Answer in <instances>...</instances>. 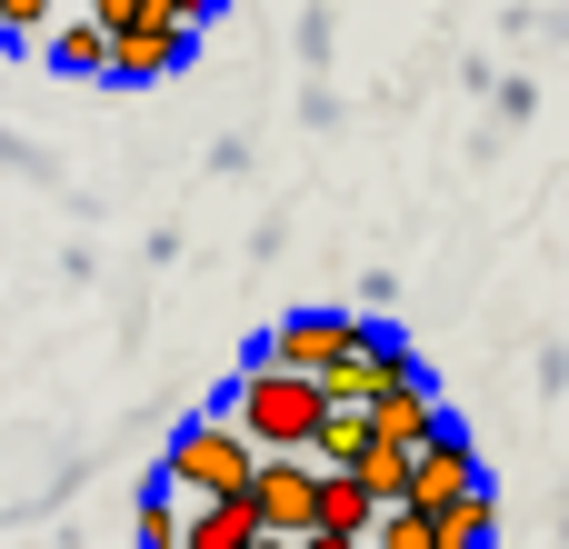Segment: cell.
Listing matches in <instances>:
<instances>
[{
	"instance_id": "cell-1",
	"label": "cell",
	"mask_w": 569,
	"mask_h": 549,
	"mask_svg": "<svg viewBox=\"0 0 569 549\" xmlns=\"http://www.w3.org/2000/svg\"><path fill=\"white\" fill-rule=\"evenodd\" d=\"M320 410H330L320 370H290V360H250V370H240V390H230V420H240L260 450H310Z\"/></svg>"
},
{
	"instance_id": "cell-2",
	"label": "cell",
	"mask_w": 569,
	"mask_h": 549,
	"mask_svg": "<svg viewBox=\"0 0 569 549\" xmlns=\"http://www.w3.org/2000/svg\"><path fill=\"white\" fill-rule=\"evenodd\" d=\"M160 480H170L180 500L250 490V480H260V440H250L230 410H210V420H180V430H170V450H160Z\"/></svg>"
},
{
	"instance_id": "cell-3",
	"label": "cell",
	"mask_w": 569,
	"mask_h": 549,
	"mask_svg": "<svg viewBox=\"0 0 569 549\" xmlns=\"http://www.w3.org/2000/svg\"><path fill=\"white\" fill-rule=\"evenodd\" d=\"M250 500H260V520H270L280 549H310V530H320V460L310 450H260Z\"/></svg>"
},
{
	"instance_id": "cell-4",
	"label": "cell",
	"mask_w": 569,
	"mask_h": 549,
	"mask_svg": "<svg viewBox=\"0 0 569 549\" xmlns=\"http://www.w3.org/2000/svg\"><path fill=\"white\" fill-rule=\"evenodd\" d=\"M190 60V20L180 10H150V20H130V30H110V80H170Z\"/></svg>"
},
{
	"instance_id": "cell-5",
	"label": "cell",
	"mask_w": 569,
	"mask_h": 549,
	"mask_svg": "<svg viewBox=\"0 0 569 549\" xmlns=\"http://www.w3.org/2000/svg\"><path fill=\"white\" fill-rule=\"evenodd\" d=\"M360 330H370V320H350V310H290V320L260 340V360H290V370H330L340 350H360Z\"/></svg>"
},
{
	"instance_id": "cell-6",
	"label": "cell",
	"mask_w": 569,
	"mask_h": 549,
	"mask_svg": "<svg viewBox=\"0 0 569 549\" xmlns=\"http://www.w3.org/2000/svg\"><path fill=\"white\" fill-rule=\"evenodd\" d=\"M460 490H480V460H470V430L440 420V430L410 450V500H420V510H450Z\"/></svg>"
},
{
	"instance_id": "cell-7",
	"label": "cell",
	"mask_w": 569,
	"mask_h": 549,
	"mask_svg": "<svg viewBox=\"0 0 569 549\" xmlns=\"http://www.w3.org/2000/svg\"><path fill=\"white\" fill-rule=\"evenodd\" d=\"M320 549H350V540H380V490L360 480V470H330L320 460Z\"/></svg>"
},
{
	"instance_id": "cell-8",
	"label": "cell",
	"mask_w": 569,
	"mask_h": 549,
	"mask_svg": "<svg viewBox=\"0 0 569 549\" xmlns=\"http://www.w3.org/2000/svg\"><path fill=\"white\" fill-rule=\"evenodd\" d=\"M260 540H270V520H260V500H250V490L200 500V510H190V530H180V549H260Z\"/></svg>"
},
{
	"instance_id": "cell-9",
	"label": "cell",
	"mask_w": 569,
	"mask_h": 549,
	"mask_svg": "<svg viewBox=\"0 0 569 549\" xmlns=\"http://www.w3.org/2000/svg\"><path fill=\"white\" fill-rule=\"evenodd\" d=\"M370 420H380L390 440H410V450H420V440H430V430H440L450 410H440V390H430V370H400V380H380V400H370Z\"/></svg>"
},
{
	"instance_id": "cell-10",
	"label": "cell",
	"mask_w": 569,
	"mask_h": 549,
	"mask_svg": "<svg viewBox=\"0 0 569 549\" xmlns=\"http://www.w3.org/2000/svg\"><path fill=\"white\" fill-rule=\"evenodd\" d=\"M50 70L60 80H110V20H50Z\"/></svg>"
},
{
	"instance_id": "cell-11",
	"label": "cell",
	"mask_w": 569,
	"mask_h": 549,
	"mask_svg": "<svg viewBox=\"0 0 569 549\" xmlns=\"http://www.w3.org/2000/svg\"><path fill=\"white\" fill-rule=\"evenodd\" d=\"M440 520V549H480L490 530H500V510H490V490H460L450 510H430Z\"/></svg>"
},
{
	"instance_id": "cell-12",
	"label": "cell",
	"mask_w": 569,
	"mask_h": 549,
	"mask_svg": "<svg viewBox=\"0 0 569 549\" xmlns=\"http://www.w3.org/2000/svg\"><path fill=\"white\" fill-rule=\"evenodd\" d=\"M130 530H140V549H180L190 510H180V500H140V520H130Z\"/></svg>"
},
{
	"instance_id": "cell-13",
	"label": "cell",
	"mask_w": 569,
	"mask_h": 549,
	"mask_svg": "<svg viewBox=\"0 0 569 549\" xmlns=\"http://www.w3.org/2000/svg\"><path fill=\"white\" fill-rule=\"evenodd\" d=\"M60 0H0V40H50Z\"/></svg>"
},
{
	"instance_id": "cell-14",
	"label": "cell",
	"mask_w": 569,
	"mask_h": 549,
	"mask_svg": "<svg viewBox=\"0 0 569 549\" xmlns=\"http://www.w3.org/2000/svg\"><path fill=\"white\" fill-rule=\"evenodd\" d=\"M150 10H170V0H90V20H110V30H130V20H150Z\"/></svg>"
},
{
	"instance_id": "cell-15",
	"label": "cell",
	"mask_w": 569,
	"mask_h": 549,
	"mask_svg": "<svg viewBox=\"0 0 569 549\" xmlns=\"http://www.w3.org/2000/svg\"><path fill=\"white\" fill-rule=\"evenodd\" d=\"M170 10H180V20H190V30H200V20H220V10H230V0H170Z\"/></svg>"
}]
</instances>
